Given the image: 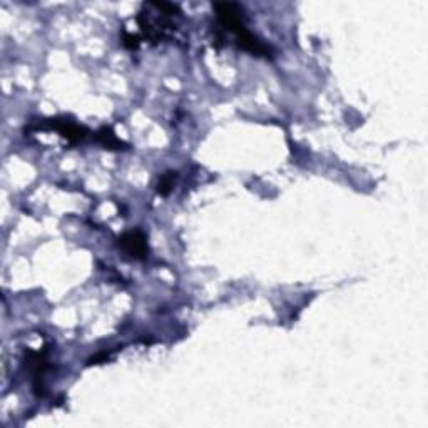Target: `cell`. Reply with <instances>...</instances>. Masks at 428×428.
<instances>
[{"label":"cell","instance_id":"6da1fadb","mask_svg":"<svg viewBox=\"0 0 428 428\" xmlns=\"http://www.w3.org/2000/svg\"><path fill=\"white\" fill-rule=\"evenodd\" d=\"M214 12L218 17L219 24L226 30L233 32L236 36V42L243 51L251 52L253 55H261V58H270L271 47L253 36L244 25L243 9L231 2H216Z\"/></svg>","mask_w":428,"mask_h":428},{"label":"cell","instance_id":"7a4b0ae2","mask_svg":"<svg viewBox=\"0 0 428 428\" xmlns=\"http://www.w3.org/2000/svg\"><path fill=\"white\" fill-rule=\"evenodd\" d=\"M119 246L136 260H144L147 255L146 236L141 231H129L124 236L119 238Z\"/></svg>","mask_w":428,"mask_h":428},{"label":"cell","instance_id":"3957f363","mask_svg":"<svg viewBox=\"0 0 428 428\" xmlns=\"http://www.w3.org/2000/svg\"><path fill=\"white\" fill-rule=\"evenodd\" d=\"M49 129H55V131L60 132V136L71 141L72 144L79 142V141H84L89 134V131L84 126H79V124L71 123L67 119H49Z\"/></svg>","mask_w":428,"mask_h":428},{"label":"cell","instance_id":"277c9868","mask_svg":"<svg viewBox=\"0 0 428 428\" xmlns=\"http://www.w3.org/2000/svg\"><path fill=\"white\" fill-rule=\"evenodd\" d=\"M27 365L32 366V378H34V390L39 396L44 395V383L42 378L45 370H47V358H45V351H29Z\"/></svg>","mask_w":428,"mask_h":428},{"label":"cell","instance_id":"5b68a950","mask_svg":"<svg viewBox=\"0 0 428 428\" xmlns=\"http://www.w3.org/2000/svg\"><path fill=\"white\" fill-rule=\"evenodd\" d=\"M96 139L99 141L105 149H123L124 144L116 138L114 131L111 127H102L97 131Z\"/></svg>","mask_w":428,"mask_h":428},{"label":"cell","instance_id":"8992f818","mask_svg":"<svg viewBox=\"0 0 428 428\" xmlns=\"http://www.w3.org/2000/svg\"><path fill=\"white\" fill-rule=\"evenodd\" d=\"M174 179H176V173H168L161 177L158 184V192L162 196H168L169 191L173 189L174 186Z\"/></svg>","mask_w":428,"mask_h":428},{"label":"cell","instance_id":"52a82bcc","mask_svg":"<svg viewBox=\"0 0 428 428\" xmlns=\"http://www.w3.org/2000/svg\"><path fill=\"white\" fill-rule=\"evenodd\" d=\"M124 45H126L127 49H131V51H134V49L139 47V37L138 36H132V34L126 32L124 34Z\"/></svg>","mask_w":428,"mask_h":428}]
</instances>
